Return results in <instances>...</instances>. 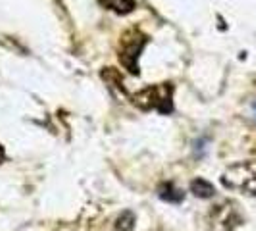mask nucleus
<instances>
[{
	"label": "nucleus",
	"instance_id": "nucleus-1",
	"mask_svg": "<svg viewBox=\"0 0 256 231\" xmlns=\"http://www.w3.org/2000/svg\"><path fill=\"white\" fill-rule=\"evenodd\" d=\"M174 85L172 83H162V85H152L146 87L141 92L133 96V102L141 110H156L160 114H172L174 110Z\"/></svg>",
	"mask_w": 256,
	"mask_h": 231
},
{
	"label": "nucleus",
	"instance_id": "nucleus-2",
	"mask_svg": "<svg viewBox=\"0 0 256 231\" xmlns=\"http://www.w3.org/2000/svg\"><path fill=\"white\" fill-rule=\"evenodd\" d=\"M146 42H148V37L142 35L139 29H129L128 33H124V37H122L120 60L133 76L139 74V56H141L142 48L146 46Z\"/></svg>",
	"mask_w": 256,
	"mask_h": 231
},
{
	"label": "nucleus",
	"instance_id": "nucleus-3",
	"mask_svg": "<svg viewBox=\"0 0 256 231\" xmlns=\"http://www.w3.org/2000/svg\"><path fill=\"white\" fill-rule=\"evenodd\" d=\"M222 181L230 189L241 191L244 194H256V164L252 162L235 164L224 174Z\"/></svg>",
	"mask_w": 256,
	"mask_h": 231
},
{
	"label": "nucleus",
	"instance_id": "nucleus-4",
	"mask_svg": "<svg viewBox=\"0 0 256 231\" xmlns=\"http://www.w3.org/2000/svg\"><path fill=\"white\" fill-rule=\"evenodd\" d=\"M158 196L162 198V200H168V202H181L183 200V191L178 189L174 183H162L160 187H158Z\"/></svg>",
	"mask_w": 256,
	"mask_h": 231
},
{
	"label": "nucleus",
	"instance_id": "nucleus-5",
	"mask_svg": "<svg viewBox=\"0 0 256 231\" xmlns=\"http://www.w3.org/2000/svg\"><path fill=\"white\" fill-rule=\"evenodd\" d=\"M102 6L114 10L116 14H129L135 8V2L133 0H98Z\"/></svg>",
	"mask_w": 256,
	"mask_h": 231
},
{
	"label": "nucleus",
	"instance_id": "nucleus-6",
	"mask_svg": "<svg viewBox=\"0 0 256 231\" xmlns=\"http://www.w3.org/2000/svg\"><path fill=\"white\" fill-rule=\"evenodd\" d=\"M191 191L196 194V196H200V198H210V196H214V187L204 180H194L191 183Z\"/></svg>",
	"mask_w": 256,
	"mask_h": 231
},
{
	"label": "nucleus",
	"instance_id": "nucleus-7",
	"mask_svg": "<svg viewBox=\"0 0 256 231\" xmlns=\"http://www.w3.org/2000/svg\"><path fill=\"white\" fill-rule=\"evenodd\" d=\"M133 228H135V216H133V212H124V214L118 218L116 230L118 231H131Z\"/></svg>",
	"mask_w": 256,
	"mask_h": 231
},
{
	"label": "nucleus",
	"instance_id": "nucleus-8",
	"mask_svg": "<svg viewBox=\"0 0 256 231\" xmlns=\"http://www.w3.org/2000/svg\"><path fill=\"white\" fill-rule=\"evenodd\" d=\"M4 160V150H2V146H0V162Z\"/></svg>",
	"mask_w": 256,
	"mask_h": 231
},
{
	"label": "nucleus",
	"instance_id": "nucleus-9",
	"mask_svg": "<svg viewBox=\"0 0 256 231\" xmlns=\"http://www.w3.org/2000/svg\"><path fill=\"white\" fill-rule=\"evenodd\" d=\"M254 112H256V104H254Z\"/></svg>",
	"mask_w": 256,
	"mask_h": 231
}]
</instances>
